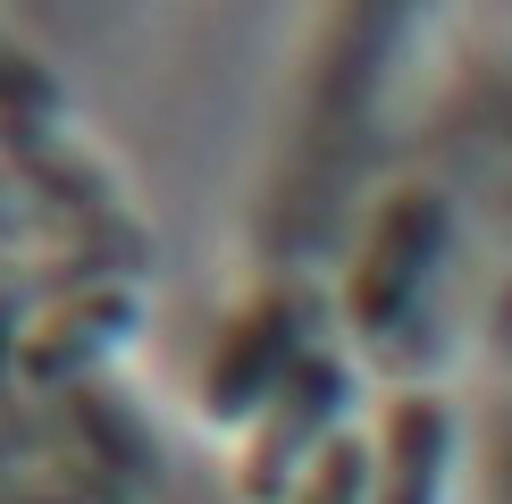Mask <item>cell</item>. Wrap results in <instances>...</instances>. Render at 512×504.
Here are the masks:
<instances>
[{
	"label": "cell",
	"mask_w": 512,
	"mask_h": 504,
	"mask_svg": "<svg viewBox=\"0 0 512 504\" xmlns=\"http://www.w3.org/2000/svg\"><path fill=\"white\" fill-rule=\"evenodd\" d=\"M445 261H454V202H445V185L412 177L361 219V244L345 261V320L378 362H395L412 345Z\"/></svg>",
	"instance_id": "cell-1"
},
{
	"label": "cell",
	"mask_w": 512,
	"mask_h": 504,
	"mask_svg": "<svg viewBox=\"0 0 512 504\" xmlns=\"http://www.w3.org/2000/svg\"><path fill=\"white\" fill-rule=\"evenodd\" d=\"M311 353H319V303H311V286H294V278L286 286H261L252 303H236V320L219 328L194 404L210 420H261Z\"/></svg>",
	"instance_id": "cell-2"
},
{
	"label": "cell",
	"mask_w": 512,
	"mask_h": 504,
	"mask_svg": "<svg viewBox=\"0 0 512 504\" xmlns=\"http://www.w3.org/2000/svg\"><path fill=\"white\" fill-rule=\"evenodd\" d=\"M345 412H353V362L319 345L286 378V395L252 420V446L236 462V496L244 504H294V488L311 479V462L345 437Z\"/></svg>",
	"instance_id": "cell-3"
},
{
	"label": "cell",
	"mask_w": 512,
	"mask_h": 504,
	"mask_svg": "<svg viewBox=\"0 0 512 504\" xmlns=\"http://www.w3.org/2000/svg\"><path fill=\"white\" fill-rule=\"evenodd\" d=\"M126 336H135V294L126 286L59 294V303L26 328V345H17V378H26V387H68V378L101 370Z\"/></svg>",
	"instance_id": "cell-4"
},
{
	"label": "cell",
	"mask_w": 512,
	"mask_h": 504,
	"mask_svg": "<svg viewBox=\"0 0 512 504\" xmlns=\"http://www.w3.org/2000/svg\"><path fill=\"white\" fill-rule=\"evenodd\" d=\"M454 479V404L429 387H403L378 420V496L370 504H445Z\"/></svg>",
	"instance_id": "cell-5"
},
{
	"label": "cell",
	"mask_w": 512,
	"mask_h": 504,
	"mask_svg": "<svg viewBox=\"0 0 512 504\" xmlns=\"http://www.w3.org/2000/svg\"><path fill=\"white\" fill-rule=\"evenodd\" d=\"M378 496V437H336L328 454L311 462V479L294 488V504H370Z\"/></svg>",
	"instance_id": "cell-6"
},
{
	"label": "cell",
	"mask_w": 512,
	"mask_h": 504,
	"mask_svg": "<svg viewBox=\"0 0 512 504\" xmlns=\"http://www.w3.org/2000/svg\"><path fill=\"white\" fill-rule=\"evenodd\" d=\"M17 345H26V303H17V286H0V378L17 370Z\"/></svg>",
	"instance_id": "cell-7"
},
{
	"label": "cell",
	"mask_w": 512,
	"mask_h": 504,
	"mask_svg": "<svg viewBox=\"0 0 512 504\" xmlns=\"http://www.w3.org/2000/svg\"><path fill=\"white\" fill-rule=\"evenodd\" d=\"M496 504H512V429H504V446H496Z\"/></svg>",
	"instance_id": "cell-8"
},
{
	"label": "cell",
	"mask_w": 512,
	"mask_h": 504,
	"mask_svg": "<svg viewBox=\"0 0 512 504\" xmlns=\"http://www.w3.org/2000/svg\"><path fill=\"white\" fill-rule=\"evenodd\" d=\"M496 345H504V362H512V286H504V303H496Z\"/></svg>",
	"instance_id": "cell-9"
}]
</instances>
